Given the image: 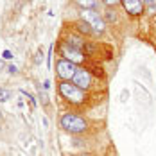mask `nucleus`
Masks as SVG:
<instances>
[{
  "label": "nucleus",
  "mask_w": 156,
  "mask_h": 156,
  "mask_svg": "<svg viewBox=\"0 0 156 156\" xmlns=\"http://www.w3.org/2000/svg\"><path fill=\"white\" fill-rule=\"evenodd\" d=\"M58 94L70 106H83L88 101V92L81 90L72 81H59L58 83Z\"/></svg>",
  "instance_id": "1"
},
{
  "label": "nucleus",
  "mask_w": 156,
  "mask_h": 156,
  "mask_svg": "<svg viewBox=\"0 0 156 156\" xmlns=\"http://www.w3.org/2000/svg\"><path fill=\"white\" fill-rule=\"evenodd\" d=\"M59 127L70 135H84L88 131V120L76 111H65L59 117Z\"/></svg>",
  "instance_id": "2"
},
{
  "label": "nucleus",
  "mask_w": 156,
  "mask_h": 156,
  "mask_svg": "<svg viewBox=\"0 0 156 156\" xmlns=\"http://www.w3.org/2000/svg\"><path fill=\"white\" fill-rule=\"evenodd\" d=\"M81 20H84L92 29H94L95 34H102L106 31V22L102 15H99V11H94V9H83L81 11Z\"/></svg>",
  "instance_id": "3"
},
{
  "label": "nucleus",
  "mask_w": 156,
  "mask_h": 156,
  "mask_svg": "<svg viewBox=\"0 0 156 156\" xmlns=\"http://www.w3.org/2000/svg\"><path fill=\"white\" fill-rule=\"evenodd\" d=\"M59 56H61L63 59H66V61H72L74 65H83V63H86V54L84 52H81V50H76V48L68 47L65 41H59Z\"/></svg>",
  "instance_id": "4"
},
{
  "label": "nucleus",
  "mask_w": 156,
  "mask_h": 156,
  "mask_svg": "<svg viewBox=\"0 0 156 156\" xmlns=\"http://www.w3.org/2000/svg\"><path fill=\"white\" fill-rule=\"evenodd\" d=\"M76 70H77V65H74L72 61H66L63 58L56 61V76L59 81H72L76 76Z\"/></svg>",
  "instance_id": "5"
},
{
  "label": "nucleus",
  "mask_w": 156,
  "mask_h": 156,
  "mask_svg": "<svg viewBox=\"0 0 156 156\" xmlns=\"http://www.w3.org/2000/svg\"><path fill=\"white\" fill-rule=\"evenodd\" d=\"M72 83L79 86L81 90H84V92H88L92 86H94V76H92V72L88 70V68H84V66H77V70H76V76L72 79Z\"/></svg>",
  "instance_id": "6"
},
{
  "label": "nucleus",
  "mask_w": 156,
  "mask_h": 156,
  "mask_svg": "<svg viewBox=\"0 0 156 156\" xmlns=\"http://www.w3.org/2000/svg\"><path fill=\"white\" fill-rule=\"evenodd\" d=\"M124 11L131 16H140L144 13V0H122Z\"/></svg>",
  "instance_id": "7"
},
{
  "label": "nucleus",
  "mask_w": 156,
  "mask_h": 156,
  "mask_svg": "<svg viewBox=\"0 0 156 156\" xmlns=\"http://www.w3.org/2000/svg\"><path fill=\"white\" fill-rule=\"evenodd\" d=\"M61 41H65L68 47L76 48V50H81V52H84V45H86V41H84V38L81 36V34H77V32H68L66 34V38L65 40H61Z\"/></svg>",
  "instance_id": "8"
},
{
  "label": "nucleus",
  "mask_w": 156,
  "mask_h": 156,
  "mask_svg": "<svg viewBox=\"0 0 156 156\" xmlns=\"http://www.w3.org/2000/svg\"><path fill=\"white\" fill-rule=\"evenodd\" d=\"M74 31L81 34V36H95L94 29L84 22V20H77V22H74Z\"/></svg>",
  "instance_id": "9"
},
{
  "label": "nucleus",
  "mask_w": 156,
  "mask_h": 156,
  "mask_svg": "<svg viewBox=\"0 0 156 156\" xmlns=\"http://www.w3.org/2000/svg\"><path fill=\"white\" fill-rule=\"evenodd\" d=\"M74 4L77 5L79 9H94L99 11V0H74Z\"/></svg>",
  "instance_id": "10"
},
{
  "label": "nucleus",
  "mask_w": 156,
  "mask_h": 156,
  "mask_svg": "<svg viewBox=\"0 0 156 156\" xmlns=\"http://www.w3.org/2000/svg\"><path fill=\"white\" fill-rule=\"evenodd\" d=\"M144 13L154 15L156 13V0H145V2H144Z\"/></svg>",
  "instance_id": "11"
},
{
  "label": "nucleus",
  "mask_w": 156,
  "mask_h": 156,
  "mask_svg": "<svg viewBox=\"0 0 156 156\" xmlns=\"http://www.w3.org/2000/svg\"><path fill=\"white\" fill-rule=\"evenodd\" d=\"M102 18H104V22H117V15H115V11L108 7L104 13H102Z\"/></svg>",
  "instance_id": "12"
},
{
  "label": "nucleus",
  "mask_w": 156,
  "mask_h": 156,
  "mask_svg": "<svg viewBox=\"0 0 156 156\" xmlns=\"http://www.w3.org/2000/svg\"><path fill=\"white\" fill-rule=\"evenodd\" d=\"M11 97H13V92H11V90H7V88H2V90H0V102L9 101Z\"/></svg>",
  "instance_id": "13"
},
{
  "label": "nucleus",
  "mask_w": 156,
  "mask_h": 156,
  "mask_svg": "<svg viewBox=\"0 0 156 156\" xmlns=\"http://www.w3.org/2000/svg\"><path fill=\"white\" fill-rule=\"evenodd\" d=\"M38 97H40V101H41V104H43V106H48V102H50V101H48V97H47V94H45V90H41V88H40Z\"/></svg>",
  "instance_id": "14"
},
{
  "label": "nucleus",
  "mask_w": 156,
  "mask_h": 156,
  "mask_svg": "<svg viewBox=\"0 0 156 156\" xmlns=\"http://www.w3.org/2000/svg\"><path fill=\"white\" fill-rule=\"evenodd\" d=\"M22 92V95H25L27 99H29V102H31V108H36V99H34V95H31L27 90H20Z\"/></svg>",
  "instance_id": "15"
},
{
  "label": "nucleus",
  "mask_w": 156,
  "mask_h": 156,
  "mask_svg": "<svg viewBox=\"0 0 156 156\" xmlns=\"http://www.w3.org/2000/svg\"><path fill=\"white\" fill-rule=\"evenodd\" d=\"M99 2H101V4H104L106 7H115V5H117V4H120L122 0H99Z\"/></svg>",
  "instance_id": "16"
},
{
  "label": "nucleus",
  "mask_w": 156,
  "mask_h": 156,
  "mask_svg": "<svg viewBox=\"0 0 156 156\" xmlns=\"http://www.w3.org/2000/svg\"><path fill=\"white\" fill-rule=\"evenodd\" d=\"M43 56H45V54H43V50H41V48H38L36 58H34V63H36V65H40V63H41V59H43Z\"/></svg>",
  "instance_id": "17"
},
{
  "label": "nucleus",
  "mask_w": 156,
  "mask_h": 156,
  "mask_svg": "<svg viewBox=\"0 0 156 156\" xmlns=\"http://www.w3.org/2000/svg\"><path fill=\"white\" fill-rule=\"evenodd\" d=\"M52 52H54V47L48 48V56H47V66L48 68H52Z\"/></svg>",
  "instance_id": "18"
},
{
  "label": "nucleus",
  "mask_w": 156,
  "mask_h": 156,
  "mask_svg": "<svg viewBox=\"0 0 156 156\" xmlns=\"http://www.w3.org/2000/svg\"><path fill=\"white\" fill-rule=\"evenodd\" d=\"M5 70H7V74H11V76H15L16 72H18V68H16L15 65H7V68H5Z\"/></svg>",
  "instance_id": "19"
},
{
  "label": "nucleus",
  "mask_w": 156,
  "mask_h": 156,
  "mask_svg": "<svg viewBox=\"0 0 156 156\" xmlns=\"http://www.w3.org/2000/svg\"><path fill=\"white\" fill-rule=\"evenodd\" d=\"M2 59H13V52L11 50H4L2 52Z\"/></svg>",
  "instance_id": "20"
},
{
  "label": "nucleus",
  "mask_w": 156,
  "mask_h": 156,
  "mask_svg": "<svg viewBox=\"0 0 156 156\" xmlns=\"http://www.w3.org/2000/svg\"><path fill=\"white\" fill-rule=\"evenodd\" d=\"M127 97H129V92H127V90H122V94H120V101L126 102V101H127Z\"/></svg>",
  "instance_id": "21"
},
{
  "label": "nucleus",
  "mask_w": 156,
  "mask_h": 156,
  "mask_svg": "<svg viewBox=\"0 0 156 156\" xmlns=\"http://www.w3.org/2000/svg\"><path fill=\"white\" fill-rule=\"evenodd\" d=\"M48 88H50V81H43V90H48Z\"/></svg>",
  "instance_id": "22"
},
{
  "label": "nucleus",
  "mask_w": 156,
  "mask_h": 156,
  "mask_svg": "<svg viewBox=\"0 0 156 156\" xmlns=\"http://www.w3.org/2000/svg\"><path fill=\"white\" fill-rule=\"evenodd\" d=\"M4 68H5V63H4V59H2V58H0V70H4Z\"/></svg>",
  "instance_id": "23"
},
{
  "label": "nucleus",
  "mask_w": 156,
  "mask_h": 156,
  "mask_svg": "<svg viewBox=\"0 0 156 156\" xmlns=\"http://www.w3.org/2000/svg\"><path fill=\"white\" fill-rule=\"evenodd\" d=\"M0 113H2V111H0ZM0 119H2V115H0Z\"/></svg>",
  "instance_id": "24"
},
{
  "label": "nucleus",
  "mask_w": 156,
  "mask_h": 156,
  "mask_svg": "<svg viewBox=\"0 0 156 156\" xmlns=\"http://www.w3.org/2000/svg\"><path fill=\"white\" fill-rule=\"evenodd\" d=\"M0 90H2V86H0Z\"/></svg>",
  "instance_id": "25"
}]
</instances>
